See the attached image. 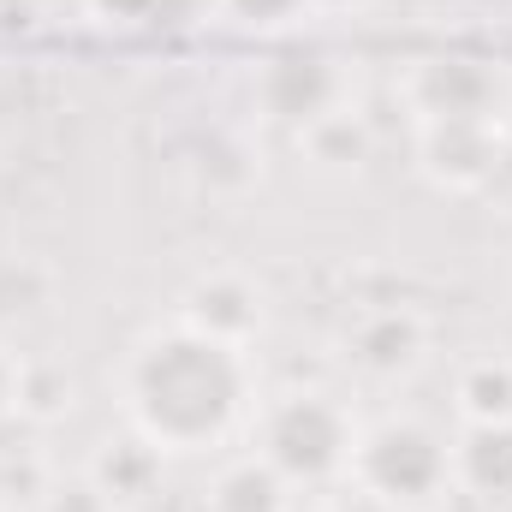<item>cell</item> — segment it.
<instances>
[{"mask_svg": "<svg viewBox=\"0 0 512 512\" xmlns=\"http://www.w3.org/2000/svg\"><path fill=\"white\" fill-rule=\"evenodd\" d=\"M256 108H262V120H274V126L304 137L310 126H322L328 114L352 108V78L328 54H280L256 78Z\"/></svg>", "mask_w": 512, "mask_h": 512, "instance_id": "8992f818", "label": "cell"}, {"mask_svg": "<svg viewBox=\"0 0 512 512\" xmlns=\"http://www.w3.org/2000/svg\"><path fill=\"white\" fill-rule=\"evenodd\" d=\"M453 411H459V423H512V364H501V358L459 364Z\"/></svg>", "mask_w": 512, "mask_h": 512, "instance_id": "8fae6325", "label": "cell"}, {"mask_svg": "<svg viewBox=\"0 0 512 512\" xmlns=\"http://www.w3.org/2000/svg\"><path fill=\"white\" fill-rule=\"evenodd\" d=\"M292 495L298 489L251 447V453L215 465V477L203 489V512H292Z\"/></svg>", "mask_w": 512, "mask_h": 512, "instance_id": "30bf717a", "label": "cell"}, {"mask_svg": "<svg viewBox=\"0 0 512 512\" xmlns=\"http://www.w3.org/2000/svg\"><path fill=\"white\" fill-rule=\"evenodd\" d=\"M102 24H120V30H143V24H167L173 18V0H84Z\"/></svg>", "mask_w": 512, "mask_h": 512, "instance_id": "5bb4252c", "label": "cell"}, {"mask_svg": "<svg viewBox=\"0 0 512 512\" xmlns=\"http://www.w3.org/2000/svg\"><path fill=\"white\" fill-rule=\"evenodd\" d=\"M114 399L131 435H143L161 459L221 453L256 417V370L245 346L209 340L179 316L131 340L114 376Z\"/></svg>", "mask_w": 512, "mask_h": 512, "instance_id": "6da1fadb", "label": "cell"}, {"mask_svg": "<svg viewBox=\"0 0 512 512\" xmlns=\"http://www.w3.org/2000/svg\"><path fill=\"white\" fill-rule=\"evenodd\" d=\"M179 322L197 328V334H209V340H227V346H245L251 352L262 322H268V304H262V286L256 280L233 274V268H215L197 286H185Z\"/></svg>", "mask_w": 512, "mask_h": 512, "instance_id": "52a82bcc", "label": "cell"}, {"mask_svg": "<svg viewBox=\"0 0 512 512\" xmlns=\"http://www.w3.org/2000/svg\"><path fill=\"white\" fill-rule=\"evenodd\" d=\"M48 489H54L48 459H42L30 441H18V447H12V435L0 429V512L42 507V495H48Z\"/></svg>", "mask_w": 512, "mask_h": 512, "instance_id": "7c38bea8", "label": "cell"}, {"mask_svg": "<svg viewBox=\"0 0 512 512\" xmlns=\"http://www.w3.org/2000/svg\"><path fill=\"white\" fill-rule=\"evenodd\" d=\"M322 6H364V0H316V12H322Z\"/></svg>", "mask_w": 512, "mask_h": 512, "instance_id": "ac0fdd59", "label": "cell"}, {"mask_svg": "<svg viewBox=\"0 0 512 512\" xmlns=\"http://www.w3.org/2000/svg\"><path fill=\"white\" fill-rule=\"evenodd\" d=\"M256 453L292 483V489H328L346 483L352 471V447H358V411L346 405V393L328 387H286L268 405H256L251 417Z\"/></svg>", "mask_w": 512, "mask_h": 512, "instance_id": "3957f363", "label": "cell"}, {"mask_svg": "<svg viewBox=\"0 0 512 512\" xmlns=\"http://www.w3.org/2000/svg\"><path fill=\"white\" fill-rule=\"evenodd\" d=\"M24 376H30V364L0 340V429L24 423Z\"/></svg>", "mask_w": 512, "mask_h": 512, "instance_id": "9a60e30c", "label": "cell"}, {"mask_svg": "<svg viewBox=\"0 0 512 512\" xmlns=\"http://www.w3.org/2000/svg\"><path fill=\"white\" fill-rule=\"evenodd\" d=\"M429 316L411 310V304H376V310H358L346 328H340V358L346 370L364 387H399L411 382L423 364H429Z\"/></svg>", "mask_w": 512, "mask_h": 512, "instance_id": "5b68a950", "label": "cell"}, {"mask_svg": "<svg viewBox=\"0 0 512 512\" xmlns=\"http://www.w3.org/2000/svg\"><path fill=\"white\" fill-rule=\"evenodd\" d=\"M417 173L441 191H483L512 149V72L495 60H417L399 84Z\"/></svg>", "mask_w": 512, "mask_h": 512, "instance_id": "7a4b0ae2", "label": "cell"}, {"mask_svg": "<svg viewBox=\"0 0 512 512\" xmlns=\"http://www.w3.org/2000/svg\"><path fill=\"white\" fill-rule=\"evenodd\" d=\"M84 477L102 489V501L114 512H137L149 495H155V483H161V453L143 441V435H108L102 447H96V459L84 465Z\"/></svg>", "mask_w": 512, "mask_h": 512, "instance_id": "9c48e42d", "label": "cell"}, {"mask_svg": "<svg viewBox=\"0 0 512 512\" xmlns=\"http://www.w3.org/2000/svg\"><path fill=\"white\" fill-rule=\"evenodd\" d=\"M346 483L387 507L429 512L441 495H453V441L411 411H387L358 429Z\"/></svg>", "mask_w": 512, "mask_h": 512, "instance_id": "277c9868", "label": "cell"}, {"mask_svg": "<svg viewBox=\"0 0 512 512\" xmlns=\"http://www.w3.org/2000/svg\"><path fill=\"white\" fill-rule=\"evenodd\" d=\"M328 512H405V507H387V501H376V495H364V489L346 483V495H334Z\"/></svg>", "mask_w": 512, "mask_h": 512, "instance_id": "e0dca14e", "label": "cell"}, {"mask_svg": "<svg viewBox=\"0 0 512 512\" xmlns=\"http://www.w3.org/2000/svg\"><path fill=\"white\" fill-rule=\"evenodd\" d=\"M36 512H114V507L102 501V489H96L90 477H72V483H54Z\"/></svg>", "mask_w": 512, "mask_h": 512, "instance_id": "2e32d148", "label": "cell"}, {"mask_svg": "<svg viewBox=\"0 0 512 512\" xmlns=\"http://www.w3.org/2000/svg\"><path fill=\"white\" fill-rule=\"evenodd\" d=\"M209 12H215L221 24H239V30H262V36H274V30L304 24V18L316 12V0H209Z\"/></svg>", "mask_w": 512, "mask_h": 512, "instance_id": "4fadbf2b", "label": "cell"}, {"mask_svg": "<svg viewBox=\"0 0 512 512\" xmlns=\"http://www.w3.org/2000/svg\"><path fill=\"white\" fill-rule=\"evenodd\" d=\"M453 441V489L501 507L512 501V423H459Z\"/></svg>", "mask_w": 512, "mask_h": 512, "instance_id": "ba28073f", "label": "cell"}]
</instances>
